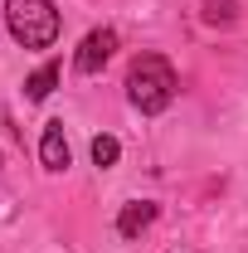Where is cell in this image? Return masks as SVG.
Returning a JSON list of instances; mask_svg holds the SVG:
<instances>
[{"label":"cell","instance_id":"3957f363","mask_svg":"<svg viewBox=\"0 0 248 253\" xmlns=\"http://www.w3.org/2000/svg\"><path fill=\"white\" fill-rule=\"evenodd\" d=\"M117 54V30H93L83 44H78V54H73V68L78 73H102V63Z\"/></svg>","mask_w":248,"mask_h":253},{"label":"cell","instance_id":"7a4b0ae2","mask_svg":"<svg viewBox=\"0 0 248 253\" xmlns=\"http://www.w3.org/2000/svg\"><path fill=\"white\" fill-rule=\"evenodd\" d=\"M5 25L15 34V44L49 49L59 39V10H54V0H5Z\"/></svg>","mask_w":248,"mask_h":253},{"label":"cell","instance_id":"5b68a950","mask_svg":"<svg viewBox=\"0 0 248 253\" xmlns=\"http://www.w3.org/2000/svg\"><path fill=\"white\" fill-rule=\"evenodd\" d=\"M39 161H44V170H68V136H63V122H49V126H44Z\"/></svg>","mask_w":248,"mask_h":253},{"label":"cell","instance_id":"52a82bcc","mask_svg":"<svg viewBox=\"0 0 248 253\" xmlns=\"http://www.w3.org/2000/svg\"><path fill=\"white\" fill-rule=\"evenodd\" d=\"M117 156H122V141L117 136H93V161L107 170V166H117Z\"/></svg>","mask_w":248,"mask_h":253},{"label":"cell","instance_id":"8992f818","mask_svg":"<svg viewBox=\"0 0 248 253\" xmlns=\"http://www.w3.org/2000/svg\"><path fill=\"white\" fill-rule=\"evenodd\" d=\"M54 88H59V63H44V68H34L30 78H25V97L30 102H44Z\"/></svg>","mask_w":248,"mask_h":253},{"label":"cell","instance_id":"ba28073f","mask_svg":"<svg viewBox=\"0 0 248 253\" xmlns=\"http://www.w3.org/2000/svg\"><path fill=\"white\" fill-rule=\"evenodd\" d=\"M234 15H239L234 0H205V20L209 25H234Z\"/></svg>","mask_w":248,"mask_h":253},{"label":"cell","instance_id":"277c9868","mask_svg":"<svg viewBox=\"0 0 248 253\" xmlns=\"http://www.w3.org/2000/svg\"><path fill=\"white\" fill-rule=\"evenodd\" d=\"M151 224H156V205L151 200H131V205H122V214H117V234L122 239H141Z\"/></svg>","mask_w":248,"mask_h":253},{"label":"cell","instance_id":"6da1fadb","mask_svg":"<svg viewBox=\"0 0 248 253\" xmlns=\"http://www.w3.org/2000/svg\"><path fill=\"white\" fill-rule=\"evenodd\" d=\"M126 97H131V107L136 112H165L170 102H175V68L161 59V54H136L131 68H126Z\"/></svg>","mask_w":248,"mask_h":253}]
</instances>
